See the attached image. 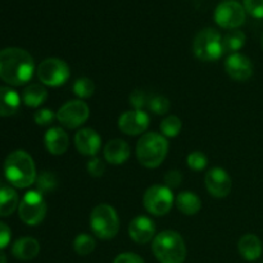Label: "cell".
<instances>
[{"instance_id":"6da1fadb","label":"cell","mask_w":263,"mask_h":263,"mask_svg":"<svg viewBox=\"0 0 263 263\" xmlns=\"http://www.w3.org/2000/svg\"><path fill=\"white\" fill-rule=\"evenodd\" d=\"M35 72L32 55L25 49L5 48L0 50V79L12 86L27 84Z\"/></svg>"},{"instance_id":"7a4b0ae2","label":"cell","mask_w":263,"mask_h":263,"mask_svg":"<svg viewBox=\"0 0 263 263\" xmlns=\"http://www.w3.org/2000/svg\"><path fill=\"white\" fill-rule=\"evenodd\" d=\"M4 175L15 187L25 189L36 181V166L32 157L25 151H14L5 158Z\"/></svg>"},{"instance_id":"3957f363","label":"cell","mask_w":263,"mask_h":263,"mask_svg":"<svg viewBox=\"0 0 263 263\" xmlns=\"http://www.w3.org/2000/svg\"><path fill=\"white\" fill-rule=\"evenodd\" d=\"M152 251L159 263H184L186 246L177 231L164 230L154 236Z\"/></svg>"},{"instance_id":"277c9868","label":"cell","mask_w":263,"mask_h":263,"mask_svg":"<svg viewBox=\"0 0 263 263\" xmlns=\"http://www.w3.org/2000/svg\"><path fill=\"white\" fill-rule=\"evenodd\" d=\"M168 153V141L162 134H143L136 144V157L141 166L146 168H157L166 159Z\"/></svg>"},{"instance_id":"5b68a950","label":"cell","mask_w":263,"mask_h":263,"mask_svg":"<svg viewBox=\"0 0 263 263\" xmlns=\"http://www.w3.org/2000/svg\"><path fill=\"white\" fill-rule=\"evenodd\" d=\"M90 228L94 235L103 240L113 239L120 230V218L109 204H98L90 215Z\"/></svg>"},{"instance_id":"8992f818","label":"cell","mask_w":263,"mask_h":263,"mask_svg":"<svg viewBox=\"0 0 263 263\" xmlns=\"http://www.w3.org/2000/svg\"><path fill=\"white\" fill-rule=\"evenodd\" d=\"M193 51L199 61L215 62L222 57V36L213 28H204L197 33L193 43Z\"/></svg>"},{"instance_id":"52a82bcc","label":"cell","mask_w":263,"mask_h":263,"mask_svg":"<svg viewBox=\"0 0 263 263\" xmlns=\"http://www.w3.org/2000/svg\"><path fill=\"white\" fill-rule=\"evenodd\" d=\"M46 203L44 195L37 190H30L23 195L18 205L20 218L28 226H36L43 222L46 216Z\"/></svg>"},{"instance_id":"ba28073f","label":"cell","mask_w":263,"mask_h":263,"mask_svg":"<svg viewBox=\"0 0 263 263\" xmlns=\"http://www.w3.org/2000/svg\"><path fill=\"white\" fill-rule=\"evenodd\" d=\"M37 77L41 84L50 87H58L66 84L71 76L69 66L59 58H46L39 64Z\"/></svg>"},{"instance_id":"9c48e42d","label":"cell","mask_w":263,"mask_h":263,"mask_svg":"<svg viewBox=\"0 0 263 263\" xmlns=\"http://www.w3.org/2000/svg\"><path fill=\"white\" fill-rule=\"evenodd\" d=\"M143 204L146 212L153 216H164L174 205L172 190L164 185H153L148 187L143 197Z\"/></svg>"},{"instance_id":"30bf717a","label":"cell","mask_w":263,"mask_h":263,"mask_svg":"<svg viewBox=\"0 0 263 263\" xmlns=\"http://www.w3.org/2000/svg\"><path fill=\"white\" fill-rule=\"evenodd\" d=\"M215 21L220 27L236 30L246 22V9L236 0H223L216 8Z\"/></svg>"},{"instance_id":"8fae6325","label":"cell","mask_w":263,"mask_h":263,"mask_svg":"<svg viewBox=\"0 0 263 263\" xmlns=\"http://www.w3.org/2000/svg\"><path fill=\"white\" fill-rule=\"evenodd\" d=\"M89 105L81 99L64 103L57 112V120L66 128H77L89 120Z\"/></svg>"},{"instance_id":"7c38bea8","label":"cell","mask_w":263,"mask_h":263,"mask_svg":"<svg viewBox=\"0 0 263 263\" xmlns=\"http://www.w3.org/2000/svg\"><path fill=\"white\" fill-rule=\"evenodd\" d=\"M149 122L151 118L148 113L138 109L127 110L118 118V128L126 135L136 136L145 133L146 128L149 127Z\"/></svg>"},{"instance_id":"4fadbf2b","label":"cell","mask_w":263,"mask_h":263,"mask_svg":"<svg viewBox=\"0 0 263 263\" xmlns=\"http://www.w3.org/2000/svg\"><path fill=\"white\" fill-rule=\"evenodd\" d=\"M205 187L208 193L215 198H225L230 194L231 187H233V181L229 176L228 172L221 167H215L211 168L205 174L204 177Z\"/></svg>"},{"instance_id":"5bb4252c","label":"cell","mask_w":263,"mask_h":263,"mask_svg":"<svg viewBox=\"0 0 263 263\" xmlns=\"http://www.w3.org/2000/svg\"><path fill=\"white\" fill-rule=\"evenodd\" d=\"M225 69L235 81H247L253 74V64L248 57L240 53L230 54L225 62Z\"/></svg>"},{"instance_id":"9a60e30c","label":"cell","mask_w":263,"mask_h":263,"mask_svg":"<svg viewBox=\"0 0 263 263\" xmlns=\"http://www.w3.org/2000/svg\"><path fill=\"white\" fill-rule=\"evenodd\" d=\"M74 145L79 153L84 156L95 157L102 146V138L92 128H81L74 135Z\"/></svg>"},{"instance_id":"2e32d148","label":"cell","mask_w":263,"mask_h":263,"mask_svg":"<svg viewBox=\"0 0 263 263\" xmlns=\"http://www.w3.org/2000/svg\"><path fill=\"white\" fill-rule=\"evenodd\" d=\"M128 235L135 243L146 244L156 236V226L146 216H138L128 225Z\"/></svg>"},{"instance_id":"e0dca14e","label":"cell","mask_w":263,"mask_h":263,"mask_svg":"<svg viewBox=\"0 0 263 263\" xmlns=\"http://www.w3.org/2000/svg\"><path fill=\"white\" fill-rule=\"evenodd\" d=\"M103 153H104V158L108 163L120 166L130 158L131 149L130 145L122 139H113L105 144Z\"/></svg>"},{"instance_id":"ac0fdd59","label":"cell","mask_w":263,"mask_h":263,"mask_svg":"<svg viewBox=\"0 0 263 263\" xmlns=\"http://www.w3.org/2000/svg\"><path fill=\"white\" fill-rule=\"evenodd\" d=\"M44 143L49 153L53 156H62L69 146L68 134L61 127H51L45 133Z\"/></svg>"},{"instance_id":"d6986e66","label":"cell","mask_w":263,"mask_h":263,"mask_svg":"<svg viewBox=\"0 0 263 263\" xmlns=\"http://www.w3.org/2000/svg\"><path fill=\"white\" fill-rule=\"evenodd\" d=\"M238 249L240 256L246 261H257L263 253V244L261 239L254 234H246L240 238L238 243Z\"/></svg>"},{"instance_id":"ffe728a7","label":"cell","mask_w":263,"mask_h":263,"mask_svg":"<svg viewBox=\"0 0 263 263\" xmlns=\"http://www.w3.org/2000/svg\"><path fill=\"white\" fill-rule=\"evenodd\" d=\"M40 253V244L36 239L25 236L14 241L12 247V254L20 261H31Z\"/></svg>"},{"instance_id":"44dd1931","label":"cell","mask_w":263,"mask_h":263,"mask_svg":"<svg viewBox=\"0 0 263 263\" xmlns=\"http://www.w3.org/2000/svg\"><path fill=\"white\" fill-rule=\"evenodd\" d=\"M21 105V97L10 87L0 86V117H9L17 113Z\"/></svg>"},{"instance_id":"7402d4cb","label":"cell","mask_w":263,"mask_h":263,"mask_svg":"<svg viewBox=\"0 0 263 263\" xmlns=\"http://www.w3.org/2000/svg\"><path fill=\"white\" fill-rule=\"evenodd\" d=\"M175 202L177 210L186 216L197 215L202 208V200L193 192H181L176 197Z\"/></svg>"},{"instance_id":"603a6c76","label":"cell","mask_w":263,"mask_h":263,"mask_svg":"<svg viewBox=\"0 0 263 263\" xmlns=\"http://www.w3.org/2000/svg\"><path fill=\"white\" fill-rule=\"evenodd\" d=\"M48 99V91L45 87L40 84H31L25 87L22 91V102L27 107L37 108L45 103Z\"/></svg>"},{"instance_id":"cb8c5ba5","label":"cell","mask_w":263,"mask_h":263,"mask_svg":"<svg viewBox=\"0 0 263 263\" xmlns=\"http://www.w3.org/2000/svg\"><path fill=\"white\" fill-rule=\"evenodd\" d=\"M20 205L17 192L10 186L0 187V217H8Z\"/></svg>"},{"instance_id":"d4e9b609","label":"cell","mask_w":263,"mask_h":263,"mask_svg":"<svg viewBox=\"0 0 263 263\" xmlns=\"http://www.w3.org/2000/svg\"><path fill=\"white\" fill-rule=\"evenodd\" d=\"M246 33L240 30H230L222 37L223 51L226 53L235 54L240 50L246 44Z\"/></svg>"},{"instance_id":"484cf974","label":"cell","mask_w":263,"mask_h":263,"mask_svg":"<svg viewBox=\"0 0 263 263\" xmlns=\"http://www.w3.org/2000/svg\"><path fill=\"white\" fill-rule=\"evenodd\" d=\"M97 247L95 239L89 234H79L73 240V249L79 256H89Z\"/></svg>"},{"instance_id":"4316f807","label":"cell","mask_w":263,"mask_h":263,"mask_svg":"<svg viewBox=\"0 0 263 263\" xmlns=\"http://www.w3.org/2000/svg\"><path fill=\"white\" fill-rule=\"evenodd\" d=\"M182 122L177 116H168L159 125V130L164 138H176L181 133Z\"/></svg>"},{"instance_id":"83f0119b","label":"cell","mask_w":263,"mask_h":263,"mask_svg":"<svg viewBox=\"0 0 263 263\" xmlns=\"http://www.w3.org/2000/svg\"><path fill=\"white\" fill-rule=\"evenodd\" d=\"M36 187H37V192H40L41 194H49V193H53L55 190L57 185H58V180L57 176L53 172L44 171L36 177Z\"/></svg>"},{"instance_id":"f1b7e54d","label":"cell","mask_w":263,"mask_h":263,"mask_svg":"<svg viewBox=\"0 0 263 263\" xmlns=\"http://www.w3.org/2000/svg\"><path fill=\"white\" fill-rule=\"evenodd\" d=\"M95 91V85L89 77H80L73 84V92L80 99H87Z\"/></svg>"},{"instance_id":"f546056e","label":"cell","mask_w":263,"mask_h":263,"mask_svg":"<svg viewBox=\"0 0 263 263\" xmlns=\"http://www.w3.org/2000/svg\"><path fill=\"white\" fill-rule=\"evenodd\" d=\"M148 107L151 109V112H153L154 115L162 116L168 113L170 108H171V103L163 95H156V97L149 99Z\"/></svg>"},{"instance_id":"4dcf8cb0","label":"cell","mask_w":263,"mask_h":263,"mask_svg":"<svg viewBox=\"0 0 263 263\" xmlns=\"http://www.w3.org/2000/svg\"><path fill=\"white\" fill-rule=\"evenodd\" d=\"M186 163L187 166H189V168L193 170V171H202V170H204L205 167H207L208 158L203 152L195 151L192 152V153L187 156Z\"/></svg>"},{"instance_id":"1f68e13d","label":"cell","mask_w":263,"mask_h":263,"mask_svg":"<svg viewBox=\"0 0 263 263\" xmlns=\"http://www.w3.org/2000/svg\"><path fill=\"white\" fill-rule=\"evenodd\" d=\"M244 9L253 18H263V0H244Z\"/></svg>"},{"instance_id":"d6a6232c","label":"cell","mask_w":263,"mask_h":263,"mask_svg":"<svg viewBox=\"0 0 263 263\" xmlns=\"http://www.w3.org/2000/svg\"><path fill=\"white\" fill-rule=\"evenodd\" d=\"M57 118V115H54V112L48 108H43V109L36 110L35 115H33V120L37 123L39 126H48L50 123H53V121Z\"/></svg>"},{"instance_id":"836d02e7","label":"cell","mask_w":263,"mask_h":263,"mask_svg":"<svg viewBox=\"0 0 263 263\" xmlns=\"http://www.w3.org/2000/svg\"><path fill=\"white\" fill-rule=\"evenodd\" d=\"M128 100H130L131 107H134V109H138V110L143 109V108L145 107V105H148L149 103L148 97H146L145 92L141 91V90H134V91L130 94Z\"/></svg>"},{"instance_id":"e575fe53","label":"cell","mask_w":263,"mask_h":263,"mask_svg":"<svg viewBox=\"0 0 263 263\" xmlns=\"http://www.w3.org/2000/svg\"><path fill=\"white\" fill-rule=\"evenodd\" d=\"M87 172L92 177H102L105 172V163L98 157H92L87 163Z\"/></svg>"},{"instance_id":"d590c367","label":"cell","mask_w":263,"mask_h":263,"mask_svg":"<svg viewBox=\"0 0 263 263\" xmlns=\"http://www.w3.org/2000/svg\"><path fill=\"white\" fill-rule=\"evenodd\" d=\"M164 186L170 187V189H176L180 186V184L182 182V174L179 170H170L168 172H166L163 177Z\"/></svg>"},{"instance_id":"8d00e7d4","label":"cell","mask_w":263,"mask_h":263,"mask_svg":"<svg viewBox=\"0 0 263 263\" xmlns=\"http://www.w3.org/2000/svg\"><path fill=\"white\" fill-rule=\"evenodd\" d=\"M113 263H145L144 259L141 258L139 254L131 253V252H126V253L118 254L115 258Z\"/></svg>"},{"instance_id":"74e56055","label":"cell","mask_w":263,"mask_h":263,"mask_svg":"<svg viewBox=\"0 0 263 263\" xmlns=\"http://www.w3.org/2000/svg\"><path fill=\"white\" fill-rule=\"evenodd\" d=\"M10 239H12V231L8 225L0 221V251L9 246Z\"/></svg>"},{"instance_id":"f35d334b","label":"cell","mask_w":263,"mask_h":263,"mask_svg":"<svg viewBox=\"0 0 263 263\" xmlns=\"http://www.w3.org/2000/svg\"><path fill=\"white\" fill-rule=\"evenodd\" d=\"M0 263H7V256L0 251Z\"/></svg>"},{"instance_id":"ab89813d","label":"cell","mask_w":263,"mask_h":263,"mask_svg":"<svg viewBox=\"0 0 263 263\" xmlns=\"http://www.w3.org/2000/svg\"><path fill=\"white\" fill-rule=\"evenodd\" d=\"M261 43H262V48H263V35H262V40H261Z\"/></svg>"},{"instance_id":"60d3db41","label":"cell","mask_w":263,"mask_h":263,"mask_svg":"<svg viewBox=\"0 0 263 263\" xmlns=\"http://www.w3.org/2000/svg\"><path fill=\"white\" fill-rule=\"evenodd\" d=\"M261 263H263V261H262V262H261Z\"/></svg>"}]
</instances>
